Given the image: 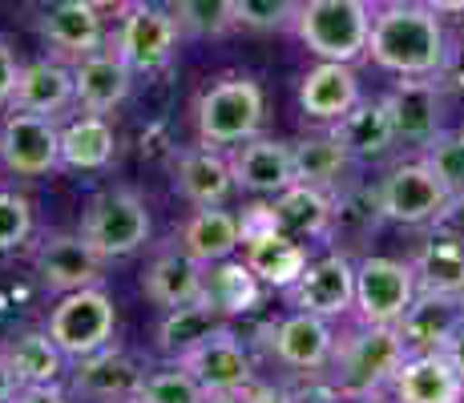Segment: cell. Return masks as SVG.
<instances>
[{"label":"cell","mask_w":464,"mask_h":403,"mask_svg":"<svg viewBox=\"0 0 464 403\" xmlns=\"http://www.w3.org/2000/svg\"><path fill=\"white\" fill-rule=\"evenodd\" d=\"M368 0H303L295 13V37L319 61H360L372 41Z\"/></svg>","instance_id":"3957f363"},{"label":"cell","mask_w":464,"mask_h":403,"mask_svg":"<svg viewBox=\"0 0 464 403\" xmlns=\"http://www.w3.org/2000/svg\"><path fill=\"white\" fill-rule=\"evenodd\" d=\"M266 118V101L263 89L255 77H222L214 81L207 93L198 97V141L210 149H227V146H243V141L258 138Z\"/></svg>","instance_id":"277c9868"},{"label":"cell","mask_w":464,"mask_h":403,"mask_svg":"<svg viewBox=\"0 0 464 403\" xmlns=\"http://www.w3.org/2000/svg\"><path fill=\"white\" fill-rule=\"evenodd\" d=\"M343 403H372V399H343Z\"/></svg>","instance_id":"f5cc1de1"},{"label":"cell","mask_w":464,"mask_h":403,"mask_svg":"<svg viewBox=\"0 0 464 403\" xmlns=\"http://www.w3.org/2000/svg\"><path fill=\"white\" fill-rule=\"evenodd\" d=\"M186 371L198 379L202 391H246L251 388V355L246 347L235 339V331L222 327L214 331L202 347H194L190 355L178 360Z\"/></svg>","instance_id":"5bb4252c"},{"label":"cell","mask_w":464,"mask_h":403,"mask_svg":"<svg viewBox=\"0 0 464 403\" xmlns=\"http://www.w3.org/2000/svg\"><path fill=\"white\" fill-rule=\"evenodd\" d=\"M230 169H235V186H243L251 194H271V198L299 182L295 146L275 141V138H251L243 146H235Z\"/></svg>","instance_id":"2e32d148"},{"label":"cell","mask_w":464,"mask_h":403,"mask_svg":"<svg viewBox=\"0 0 464 403\" xmlns=\"http://www.w3.org/2000/svg\"><path fill=\"white\" fill-rule=\"evenodd\" d=\"M452 194L420 158L396 166L380 186V214L400 226H436L449 210Z\"/></svg>","instance_id":"9c48e42d"},{"label":"cell","mask_w":464,"mask_h":403,"mask_svg":"<svg viewBox=\"0 0 464 403\" xmlns=\"http://www.w3.org/2000/svg\"><path fill=\"white\" fill-rule=\"evenodd\" d=\"M464 319V299L460 294H436V291H416L412 307L404 311V319L396 322L404 335L408 355L416 351H440L444 339L452 335V327Z\"/></svg>","instance_id":"603a6c76"},{"label":"cell","mask_w":464,"mask_h":403,"mask_svg":"<svg viewBox=\"0 0 464 403\" xmlns=\"http://www.w3.org/2000/svg\"><path fill=\"white\" fill-rule=\"evenodd\" d=\"M178 246H182L190 258H198L202 266L222 263V258H230L238 246H243V222H238L230 210H222V206H198L194 218L182 226Z\"/></svg>","instance_id":"83f0119b"},{"label":"cell","mask_w":464,"mask_h":403,"mask_svg":"<svg viewBox=\"0 0 464 403\" xmlns=\"http://www.w3.org/2000/svg\"><path fill=\"white\" fill-rule=\"evenodd\" d=\"M113 149H118V138H113V125L105 121V113H85L61 130V166L65 169L97 174L113 161Z\"/></svg>","instance_id":"1f68e13d"},{"label":"cell","mask_w":464,"mask_h":403,"mask_svg":"<svg viewBox=\"0 0 464 403\" xmlns=\"http://www.w3.org/2000/svg\"><path fill=\"white\" fill-rule=\"evenodd\" d=\"M440 85L464 89V16H460V24H457V29L449 33V53H444Z\"/></svg>","instance_id":"60d3db41"},{"label":"cell","mask_w":464,"mask_h":403,"mask_svg":"<svg viewBox=\"0 0 464 403\" xmlns=\"http://www.w3.org/2000/svg\"><path fill=\"white\" fill-rule=\"evenodd\" d=\"M202 399H207V391L198 388V379L182 363L146 375L138 391V403H202Z\"/></svg>","instance_id":"74e56055"},{"label":"cell","mask_w":464,"mask_h":403,"mask_svg":"<svg viewBox=\"0 0 464 403\" xmlns=\"http://www.w3.org/2000/svg\"><path fill=\"white\" fill-rule=\"evenodd\" d=\"M420 5L440 16H464V0H420Z\"/></svg>","instance_id":"c3c4849f"},{"label":"cell","mask_w":464,"mask_h":403,"mask_svg":"<svg viewBox=\"0 0 464 403\" xmlns=\"http://www.w3.org/2000/svg\"><path fill=\"white\" fill-rule=\"evenodd\" d=\"M408 347L400 327H376L363 322L360 331L335 339L332 351V383L343 399H372L383 383H392L396 367L404 363Z\"/></svg>","instance_id":"7a4b0ae2"},{"label":"cell","mask_w":464,"mask_h":403,"mask_svg":"<svg viewBox=\"0 0 464 403\" xmlns=\"http://www.w3.org/2000/svg\"><path fill=\"white\" fill-rule=\"evenodd\" d=\"M332 133L355 161H383L400 146L383 101H360L352 113H343V118L332 125Z\"/></svg>","instance_id":"4316f807"},{"label":"cell","mask_w":464,"mask_h":403,"mask_svg":"<svg viewBox=\"0 0 464 403\" xmlns=\"http://www.w3.org/2000/svg\"><path fill=\"white\" fill-rule=\"evenodd\" d=\"M258 286L263 283L255 279V271L246 263H230V258H222V263L207 266V291H202V299H210L227 319L246 315V311L258 307Z\"/></svg>","instance_id":"e575fe53"},{"label":"cell","mask_w":464,"mask_h":403,"mask_svg":"<svg viewBox=\"0 0 464 403\" xmlns=\"http://www.w3.org/2000/svg\"><path fill=\"white\" fill-rule=\"evenodd\" d=\"M287 294L295 311H311L319 319H343L347 311H355V263L347 254L315 258Z\"/></svg>","instance_id":"7c38bea8"},{"label":"cell","mask_w":464,"mask_h":403,"mask_svg":"<svg viewBox=\"0 0 464 403\" xmlns=\"http://www.w3.org/2000/svg\"><path fill=\"white\" fill-rule=\"evenodd\" d=\"M360 77L347 61H319L315 69H307L299 81V105L303 118L335 125L343 113H352L360 105Z\"/></svg>","instance_id":"d6986e66"},{"label":"cell","mask_w":464,"mask_h":403,"mask_svg":"<svg viewBox=\"0 0 464 403\" xmlns=\"http://www.w3.org/2000/svg\"><path fill=\"white\" fill-rule=\"evenodd\" d=\"M440 351L449 355V363L457 367V371H460V379H464V319L457 322V327H452V335L444 339V347H440Z\"/></svg>","instance_id":"ee69618b"},{"label":"cell","mask_w":464,"mask_h":403,"mask_svg":"<svg viewBox=\"0 0 464 403\" xmlns=\"http://www.w3.org/2000/svg\"><path fill=\"white\" fill-rule=\"evenodd\" d=\"M102 263L105 258L82 235H57L37 250V279L49 291L69 294V291L102 283Z\"/></svg>","instance_id":"44dd1931"},{"label":"cell","mask_w":464,"mask_h":403,"mask_svg":"<svg viewBox=\"0 0 464 403\" xmlns=\"http://www.w3.org/2000/svg\"><path fill=\"white\" fill-rule=\"evenodd\" d=\"M16 77H21V61H16L13 49H8V41H0V110H5V105H13Z\"/></svg>","instance_id":"b9f144b4"},{"label":"cell","mask_w":464,"mask_h":403,"mask_svg":"<svg viewBox=\"0 0 464 403\" xmlns=\"http://www.w3.org/2000/svg\"><path fill=\"white\" fill-rule=\"evenodd\" d=\"M202 403H246V391H207Z\"/></svg>","instance_id":"681fc988"},{"label":"cell","mask_w":464,"mask_h":403,"mask_svg":"<svg viewBox=\"0 0 464 403\" xmlns=\"http://www.w3.org/2000/svg\"><path fill=\"white\" fill-rule=\"evenodd\" d=\"M178 37H182V29H178L174 13L150 5V0H133L126 8V16H121V29L113 44H118V53L133 69V77H141V73L150 77V73H162L169 61H174Z\"/></svg>","instance_id":"ba28073f"},{"label":"cell","mask_w":464,"mask_h":403,"mask_svg":"<svg viewBox=\"0 0 464 403\" xmlns=\"http://www.w3.org/2000/svg\"><path fill=\"white\" fill-rule=\"evenodd\" d=\"M82 238L102 258H130L150 238V210L133 190H105L89 202Z\"/></svg>","instance_id":"8992f818"},{"label":"cell","mask_w":464,"mask_h":403,"mask_svg":"<svg viewBox=\"0 0 464 403\" xmlns=\"http://www.w3.org/2000/svg\"><path fill=\"white\" fill-rule=\"evenodd\" d=\"M372 8H388V5H404V0H368Z\"/></svg>","instance_id":"816d5d0a"},{"label":"cell","mask_w":464,"mask_h":403,"mask_svg":"<svg viewBox=\"0 0 464 403\" xmlns=\"http://www.w3.org/2000/svg\"><path fill=\"white\" fill-rule=\"evenodd\" d=\"M141 291H146L150 302L158 307H186V302L202 299L207 291V266L198 258H190L182 246L178 250H166L150 263V271L141 274Z\"/></svg>","instance_id":"d4e9b609"},{"label":"cell","mask_w":464,"mask_h":403,"mask_svg":"<svg viewBox=\"0 0 464 403\" xmlns=\"http://www.w3.org/2000/svg\"><path fill=\"white\" fill-rule=\"evenodd\" d=\"M332 351H335L332 319H319L311 311H295V315H287L271 327V355L283 367L319 371V367L332 363Z\"/></svg>","instance_id":"e0dca14e"},{"label":"cell","mask_w":464,"mask_h":403,"mask_svg":"<svg viewBox=\"0 0 464 403\" xmlns=\"http://www.w3.org/2000/svg\"><path fill=\"white\" fill-rule=\"evenodd\" d=\"M141 367L130 360L118 347H102V351L77 360L73 371V391L85 399H102V403H138L141 391Z\"/></svg>","instance_id":"ffe728a7"},{"label":"cell","mask_w":464,"mask_h":403,"mask_svg":"<svg viewBox=\"0 0 464 403\" xmlns=\"http://www.w3.org/2000/svg\"><path fill=\"white\" fill-rule=\"evenodd\" d=\"M13 403H69V396L57 388V383H33V388L16 391Z\"/></svg>","instance_id":"7bdbcfd3"},{"label":"cell","mask_w":464,"mask_h":403,"mask_svg":"<svg viewBox=\"0 0 464 403\" xmlns=\"http://www.w3.org/2000/svg\"><path fill=\"white\" fill-rule=\"evenodd\" d=\"M412 271H416L420 291L464 294V238H457L444 226H432V235L424 238L420 254H416Z\"/></svg>","instance_id":"f546056e"},{"label":"cell","mask_w":464,"mask_h":403,"mask_svg":"<svg viewBox=\"0 0 464 403\" xmlns=\"http://www.w3.org/2000/svg\"><path fill=\"white\" fill-rule=\"evenodd\" d=\"M383 105H388V118L400 146L424 149L440 133V110H444L440 77H400L392 85V93L383 97Z\"/></svg>","instance_id":"8fae6325"},{"label":"cell","mask_w":464,"mask_h":403,"mask_svg":"<svg viewBox=\"0 0 464 403\" xmlns=\"http://www.w3.org/2000/svg\"><path fill=\"white\" fill-rule=\"evenodd\" d=\"M246 403H295L291 399V391H283V388H275V383H251L246 388Z\"/></svg>","instance_id":"f6af8a7d"},{"label":"cell","mask_w":464,"mask_h":403,"mask_svg":"<svg viewBox=\"0 0 464 403\" xmlns=\"http://www.w3.org/2000/svg\"><path fill=\"white\" fill-rule=\"evenodd\" d=\"M113 327H118V311L102 286H82V291L61 294V302L49 315V335L57 339V347L69 360H85V355L110 347Z\"/></svg>","instance_id":"5b68a950"},{"label":"cell","mask_w":464,"mask_h":403,"mask_svg":"<svg viewBox=\"0 0 464 403\" xmlns=\"http://www.w3.org/2000/svg\"><path fill=\"white\" fill-rule=\"evenodd\" d=\"M243 263L255 271V279L275 291H291L303 271H307V246L299 238H287L279 230H263V235L243 242Z\"/></svg>","instance_id":"cb8c5ba5"},{"label":"cell","mask_w":464,"mask_h":403,"mask_svg":"<svg viewBox=\"0 0 464 403\" xmlns=\"http://www.w3.org/2000/svg\"><path fill=\"white\" fill-rule=\"evenodd\" d=\"M174 21L186 37L210 41V37H227L238 24V16H235V0H178Z\"/></svg>","instance_id":"d590c367"},{"label":"cell","mask_w":464,"mask_h":403,"mask_svg":"<svg viewBox=\"0 0 464 403\" xmlns=\"http://www.w3.org/2000/svg\"><path fill=\"white\" fill-rule=\"evenodd\" d=\"M0 166L16 178H44L61 166V130L53 118L13 110L0 125Z\"/></svg>","instance_id":"30bf717a"},{"label":"cell","mask_w":464,"mask_h":403,"mask_svg":"<svg viewBox=\"0 0 464 403\" xmlns=\"http://www.w3.org/2000/svg\"><path fill=\"white\" fill-rule=\"evenodd\" d=\"M16 391H21V379H16V371L8 367L5 355H0V403H13Z\"/></svg>","instance_id":"7dc6e473"},{"label":"cell","mask_w":464,"mask_h":403,"mask_svg":"<svg viewBox=\"0 0 464 403\" xmlns=\"http://www.w3.org/2000/svg\"><path fill=\"white\" fill-rule=\"evenodd\" d=\"M299 5L303 0H235V16L251 33H275L295 24Z\"/></svg>","instance_id":"f35d334b"},{"label":"cell","mask_w":464,"mask_h":403,"mask_svg":"<svg viewBox=\"0 0 464 403\" xmlns=\"http://www.w3.org/2000/svg\"><path fill=\"white\" fill-rule=\"evenodd\" d=\"M227 327V315L210 299H194L186 307H169L166 319L158 322V351L169 360H182L194 347H202L214 331Z\"/></svg>","instance_id":"f1b7e54d"},{"label":"cell","mask_w":464,"mask_h":403,"mask_svg":"<svg viewBox=\"0 0 464 403\" xmlns=\"http://www.w3.org/2000/svg\"><path fill=\"white\" fill-rule=\"evenodd\" d=\"M133 69L118 53V44H102L97 53L73 61V97L85 113H110L130 97Z\"/></svg>","instance_id":"4fadbf2b"},{"label":"cell","mask_w":464,"mask_h":403,"mask_svg":"<svg viewBox=\"0 0 464 403\" xmlns=\"http://www.w3.org/2000/svg\"><path fill=\"white\" fill-rule=\"evenodd\" d=\"M89 5H93L97 13H126L133 0H89Z\"/></svg>","instance_id":"f907efd6"},{"label":"cell","mask_w":464,"mask_h":403,"mask_svg":"<svg viewBox=\"0 0 464 403\" xmlns=\"http://www.w3.org/2000/svg\"><path fill=\"white\" fill-rule=\"evenodd\" d=\"M41 37L61 61H82L105 44V24L89 0H53L41 16Z\"/></svg>","instance_id":"9a60e30c"},{"label":"cell","mask_w":464,"mask_h":403,"mask_svg":"<svg viewBox=\"0 0 464 403\" xmlns=\"http://www.w3.org/2000/svg\"><path fill=\"white\" fill-rule=\"evenodd\" d=\"M436 226H444V230H452L457 238H464V194H457V198L449 202V210H444V218L436 222Z\"/></svg>","instance_id":"bcb514c9"},{"label":"cell","mask_w":464,"mask_h":403,"mask_svg":"<svg viewBox=\"0 0 464 403\" xmlns=\"http://www.w3.org/2000/svg\"><path fill=\"white\" fill-rule=\"evenodd\" d=\"M266 214H271V230H279L287 238H299V242L324 238L335 222V194L295 182L283 194H275Z\"/></svg>","instance_id":"7402d4cb"},{"label":"cell","mask_w":464,"mask_h":403,"mask_svg":"<svg viewBox=\"0 0 464 403\" xmlns=\"http://www.w3.org/2000/svg\"><path fill=\"white\" fill-rule=\"evenodd\" d=\"M400 403H464V379L444 351H416L392 375Z\"/></svg>","instance_id":"ac0fdd59"},{"label":"cell","mask_w":464,"mask_h":403,"mask_svg":"<svg viewBox=\"0 0 464 403\" xmlns=\"http://www.w3.org/2000/svg\"><path fill=\"white\" fill-rule=\"evenodd\" d=\"M73 101H77L73 97V65H65V61H33V65H21L13 110L57 118V113Z\"/></svg>","instance_id":"484cf974"},{"label":"cell","mask_w":464,"mask_h":403,"mask_svg":"<svg viewBox=\"0 0 464 403\" xmlns=\"http://www.w3.org/2000/svg\"><path fill=\"white\" fill-rule=\"evenodd\" d=\"M178 190L186 194V202L194 206H222L235 190V169L230 158H222V149H190L178 158Z\"/></svg>","instance_id":"4dcf8cb0"},{"label":"cell","mask_w":464,"mask_h":403,"mask_svg":"<svg viewBox=\"0 0 464 403\" xmlns=\"http://www.w3.org/2000/svg\"><path fill=\"white\" fill-rule=\"evenodd\" d=\"M33 235V206L13 190H0V254L24 246Z\"/></svg>","instance_id":"ab89813d"},{"label":"cell","mask_w":464,"mask_h":403,"mask_svg":"<svg viewBox=\"0 0 464 403\" xmlns=\"http://www.w3.org/2000/svg\"><path fill=\"white\" fill-rule=\"evenodd\" d=\"M449 33L440 24V13L424 8L420 0L388 5L372 13V41L368 57L380 69L396 77H440Z\"/></svg>","instance_id":"6da1fadb"},{"label":"cell","mask_w":464,"mask_h":403,"mask_svg":"<svg viewBox=\"0 0 464 403\" xmlns=\"http://www.w3.org/2000/svg\"><path fill=\"white\" fill-rule=\"evenodd\" d=\"M416 291V271L412 263L400 258H363L355 266V315L360 322H376V327H396L404 311L412 307Z\"/></svg>","instance_id":"52a82bcc"},{"label":"cell","mask_w":464,"mask_h":403,"mask_svg":"<svg viewBox=\"0 0 464 403\" xmlns=\"http://www.w3.org/2000/svg\"><path fill=\"white\" fill-rule=\"evenodd\" d=\"M420 161L440 178V186L452 198L464 194V130H440L420 149Z\"/></svg>","instance_id":"8d00e7d4"},{"label":"cell","mask_w":464,"mask_h":403,"mask_svg":"<svg viewBox=\"0 0 464 403\" xmlns=\"http://www.w3.org/2000/svg\"><path fill=\"white\" fill-rule=\"evenodd\" d=\"M355 166V158L339 146L335 133L327 138H307L295 146V174L303 186H315V190L335 194L347 182V169Z\"/></svg>","instance_id":"836d02e7"},{"label":"cell","mask_w":464,"mask_h":403,"mask_svg":"<svg viewBox=\"0 0 464 403\" xmlns=\"http://www.w3.org/2000/svg\"><path fill=\"white\" fill-rule=\"evenodd\" d=\"M0 355H5L8 367L16 371L21 388H33V383H61L65 360H69L49 331H24V335L13 339Z\"/></svg>","instance_id":"d6a6232c"}]
</instances>
